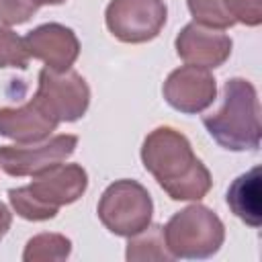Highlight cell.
Segmentation results:
<instances>
[{"instance_id":"cell-1","label":"cell","mask_w":262,"mask_h":262,"mask_svg":"<svg viewBox=\"0 0 262 262\" xmlns=\"http://www.w3.org/2000/svg\"><path fill=\"white\" fill-rule=\"evenodd\" d=\"M141 164L172 201H201L213 186L211 172L192 151L188 137L170 125L145 135Z\"/></svg>"},{"instance_id":"cell-2","label":"cell","mask_w":262,"mask_h":262,"mask_svg":"<svg viewBox=\"0 0 262 262\" xmlns=\"http://www.w3.org/2000/svg\"><path fill=\"white\" fill-rule=\"evenodd\" d=\"M207 133L229 151H256L260 147V100L256 86L246 78H229L223 86V104L205 115Z\"/></svg>"},{"instance_id":"cell-3","label":"cell","mask_w":262,"mask_h":262,"mask_svg":"<svg viewBox=\"0 0 262 262\" xmlns=\"http://www.w3.org/2000/svg\"><path fill=\"white\" fill-rule=\"evenodd\" d=\"M88 188V174L80 164H55L33 174L31 184L10 188L12 211L27 221H49L61 207L76 203Z\"/></svg>"},{"instance_id":"cell-4","label":"cell","mask_w":262,"mask_h":262,"mask_svg":"<svg viewBox=\"0 0 262 262\" xmlns=\"http://www.w3.org/2000/svg\"><path fill=\"white\" fill-rule=\"evenodd\" d=\"M164 239L172 258L207 260L221 250L225 225L213 209L194 201L168 219L164 225Z\"/></svg>"},{"instance_id":"cell-5","label":"cell","mask_w":262,"mask_h":262,"mask_svg":"<svg viewBox=\"0 0 262 262\" xmlns=\"http://www.w3.org/2000/svg\"><path fill=\"white\" fill-rule=\"evenodd\" d=\"M100 223L119 237H131L151 223L154 201L147 188L131 178L111 182L96 205Z\"/></svg>"},{"instance_id":"cell-6","label":"cell","mask_w":262,"mask_h":262,"mask_svg":"<svg viewBox=\"0 0 262 262\" xmlns=\"http://www.w3.org/2000/svg\"><path fill=\"white\" fill-rule=\"evenodd\" d=\"M33 100L57 123H74L82 119L90 106V88L74 70L53 72L43 68Z\"/></svg>"},{"instance_id":"cell-7","label":"cell","mask_w":262,"mask_h":262,"mask_svg":"<svg viewBox=\"0 0 262 262\" xmlns=\"http://www.w3.org/2000/svg\"><path fill=\"white\" fill-rule=\"evenodd\" d=\"M168 18L164 0H111L104 10V25L108 33L121 43L154 41Z\"/></svg>"},{"instance_id":"cell-8","label":"cell","mask_w":262,"mask_h":262,"mask_svg":"<svg viewBox=\"0 0 262 262\" xmlns=\"http://www.w3.org/2000/svg\"><path fill=\"white\" fill-rule=\"evenodd\" d=\"M78 147V135L59 133L41 143L0 145V168L8 176H33L66 162Z\"/></svg>"},{"instance_id":"cell-9","label":"cell","mask_w":262,"mask_h":262,"mask_svg":"<svg viewBox=\"0 0 262 262\" xmlns=\"http://www.w3.org/2000/svg\"><path fill=\"white\" fill-rule=\"evenodd\" d=\"M164 100L182 115H199L217 98V82L207 68L180 66L172 70L162 86Z\"/></svg>"},{"instance_id":"cell-10","label":"cell","mask_w":262,"mask_h":262,"mask_svg":"<svg viewBox=\"0 0 262 262\" xmlns=\"http://www.w3.org/2000/svg\"><path fill=\"white\" fill-rule=\"evenodd\" d=\"M29 57L39 59L53 72L72 70L80 55V41L76 33L61 23H43L29 31L25 37Z\"/></svg>"},{"instance_id":"cell-11","label":"cell","mask_w":262,"mask_h":262,"mask_svg":"<svg viewBox=\"0 0 262 262\" xmlns=\"http://www.w3.org/2000/svg\"><path fill=\"white\" fill-rule=\"evenodd\" d=\"M174 47L184 63L215 70L229 59L233 41L229 35L192 20L180 29L174 39Z\"/></svg>"},{"instance_id":"cell-12","label":"cell","mask_w":262,"mask_h":262,"mask_svg":"<svg viewBox=\"0 0 262 262\" xmlns=\"http://www.w3.org/2000/svg\"><path fill=\"white\" fill-rule=\"evenodd\" d=\"M57 121L49 117L33 98L20 106L0 108V135L20 145L41 143L57 129Z\"/></svg>"},{"instance_id":"cell-13","label":"cell","mask_w":262,"mask_h":262,"mask_svg":"<svg viewBox=\"0 0 262 262\" xmlns=\"http://www.w3.org/2000/svg\"><path fill=\"white\" fill-rule=\"evenodd\" d=\"M260 180V168L254 166L246 174L237 176L227 188V205L231 213L250 227H260L262 221Z\"/></svg>"},{"instance_id":"cell-14","label":"cell","mask_w":262,"mask_h":262,"mask_svg":"<svg viewBox=\"0 0 262 262\" xmlns=\"http://www.w3.org/2000/svg\"><path fill=\"white\" fill-rule=\"evenodd\" d=\"M125 258L129 262H151V260H174L172 254L166 248L164 239V227L162 225H147L139 233L131 235L127 242V252Z\"/></svg>"},{"instance_id":"cell-15","label":"cell","mask_w":262,"mask_h":262,"mask_svg":"<svg viewBox=\"0 0 262 262\" xmlns=\"http://www.w3.org/2000/svg\"><path fill=\"white\" fill-rule=\"evenodd\" d=\"M72 254V239L66 237L63 233H53V231H43L33 235L25 250H23V260L25 262H61L68 260Z\"/></svg>"},{"instance_id":"cell-16","label":"cell","mask_w":262,"mask_h":262,"mask_svg":"<svg viewBox=\"0 0 262 262\" xmlns=\"http://www.w3.org/2000/svg\"><path fill=\"white\" fill-rule=\"evenodd\" d=\"M186 6L194 23L203 27L225 31L235 25L225 10V0H186Z\"/></svg>"},{"instance_id":"cell-17","label":"cell","mask_w":262,"mask_h":262,"mask_svg":"<svg viewBox=\"0 0 262 262\" xmlns=\"http://www.w3.org/2000/svg\"><path fill=\"white\" fill-rule=\"evenodd\" d=\"M29 53L23 37H18L8 25L0 23V68H18L29 66Z\"/></svg>"},{"instance_id":"cell-18","label":"cell","mask_w":262,"mask_h":262,"mask_svg":"<svg viewBox=\"0 0 262 262\" xmlns=\"http://www.w3.org/2000/svg\"><path fill=\"white\" fill-rule=\"evenodd\" d=\"M225 10L235 25L258 27L262 23V0H225Z\"/></svg>"},{"instance_id":"cell-19","label":"cell","mask_w":262,"mask_h":262,"mask_svg":"<svg viewBox=\"0 0 262 262\" xmlns=\"http://www.w3.org/2000/svg\"><path fill=\"white\" fill-rule=\"evenodd\" d=\"M37 4L33 0H0V23L2 25H23L27 23L35 12Z\"/></svg>"},{"instance_id":"cell-20","label":"cell","mask_w":262,"mask_h":262,"mask_svg":"<svg viewBox=\"0 0 262 262\" xmlns=\"http://www.w3.org/2000/svg\"><path fill=\"white\" fill-rule=\"evenodd\" d=\"M10 225H12V213H10V209L0 201V242H2L4 235L8 233Z\"/></svg>"},{"instance_id":"cell-21","label":"cell","mask_w":262,"mask_h":262,"mask_svg":"<svg viewBox=\"0 0 262 262\" xmlns=\"http://www.w3.org/2000/svg\"><path fill=\"white\" fill-rule=\"evenodd\" d=\"M37 6H57V4H63L66 0H33Z\"/></svg>"}]
</instances>
